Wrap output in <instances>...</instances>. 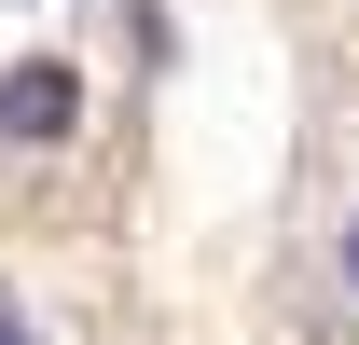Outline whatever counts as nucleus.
I'll use <instances>...</instances> for the list:
<instances>
[{
  "label": "nucleus",
  "mask_w": 359,
  "mask_h": 345,
  "mask_svg": "<svg viewBox=\"0 0 359 345\" xmlns=\"http://www.w3.org/2000/svg\"><path fill=\"white\" fill-rule=\"evenodd\" d=\"M332 276H346V304H359V208H346V235H332Z\"/></svg>",
  "instance_id": "2"
},
{
  "label": "nucleus",
  "mask_w": 359,
  "mask_h": 345,
  "mask_svg": "<svg viewBox=\"0 0 359 345\" xmlns=\"http://www.w3.org/2000/svg\"><path fill=\"white\" fill-rule=\"evenodd\" d=\"M55 138H83V69L69 55H14L0 69V152H55Z\"/></svg>",
  "instance_id": "1"
},
{
  "label": "nucleus",
  "mask_w": 359,
  "mask_h": 345,
  "mask_svg": "<svg viewBox=\"0 0 359 345\" xmlns=\"http://www.w3.org/2000/svg\"><path fill=\"white\" fill-rule=\"evenodd\" d=\"M0 345H42V332H28V304H14V290H0Z\"/></svg>",
  "instance_id": "3"
}]
</instances>
